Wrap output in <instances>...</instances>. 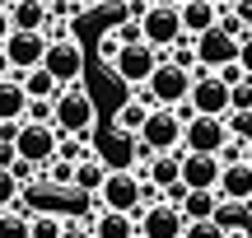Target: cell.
I'll return each mask as SVG.
<instances>
[{
    "instance_id": "obj_33",
    "label": "cell",
    "mask_w": 252,
    "mask_h": 238,
    "mask_svg": "<svg viewBox=\"0 0 252 238\" xmlns=\"http://www.w3.org/2000/svg\"><path fill=\"white\" fill-rule=\"evenodd\" d=\"M42 37H47V47H56V42H75V37H70V24H65V19H47Z\"/></svg>"
},
{
    "instance_id": "obj_21",
    "label": "cell",
    "mask_w": 252,
    "mask_h": 238,
    "mask_svg": "<svg viewBox=\"0 0 252 238\" xmlns=\"http://www.w3.org/2000/svg\"><path fill=\"white\" fill-rule=\"evenodd\" d=\"M182 182V154H159L150 164V187H159V196L168 192V187Z\"/></svg>"
},
{
    "instance_id": "obj_8",
    "label": "cell",
    "mask_w": 252,
    "mask_h": 238,
    "mask_svg": "<svg viewBox=\"0 0 252 238\" xmlns=\"http://www.w3.org/2000/svg\"><path fill=\"white\" fill-rule=\"evenodd\" d=\"M163 65V56L154 52V47H145V42H135V47H122V56H117V65H112V75H117L122 84H131V89H145L150 84V75Z\"/></svg>"
},
{
    "instance_id": "obj_1",
    "label": "cell",
    "mask_w": 252,
    "mask_h": 238,
    "mask_svg": "<svg viewBox=\"0 0 252 238\" xmlns=\"http://www.w3.org/2000/svg\"><path fill=\"white\" fill-rule=\"evenodd\" d=\"M135 98L145 103V108H168V112H178L182 103L191 98V75L187 70H178L173 61H163L159 70L150 75V84H145Z\"/></svg>"
},
{
    "instance_id": "obj_22",
    "label": "cell",
    "mask_w": 252,
    "mask_h": 238,
    "mask_svg": "<svg viewBox=\"0 0 252 238\" xmlns=\"http://www.w3.org/2000/svg\"><path fill=\"white\" fill-rule=\"evenodd\" d=\"M215 210H220V196L215 192H191L187 201H182V220H187V224H210Z\"/></svg>"
},
{
    "instance_id": "obj_39",
    "label": "cell",
    "mask_w": 252,
    "mask_h": 238,
    "mask_svg": "<svg viewBox=\"0 0 252 238\" xmlns=\"http://www.w3.org/2000/svg\"><path fill=\"white\" fill-rule=\"evenodd\" d=\"M9 33H14V24H9V9H5V5H0V47H5V42H9Z\"/></svg>"
},
{
    "instance_id": "obj_40",
    "label": "cell",
    "mask_w": 252,
    "mask_h": 238,
    "mask_svg": "<svg viewBox=\"0 0 252 238\" xmlns=\"http://www.w3.org/2000/svg\"><path fill=\"white\" fill-rule=\"evenodd\" d=\"M61 238H94V234L84 229V224H65V234H61Z\"/></svg>"
},
{
    "instance_id": "obj_18",
    "label": "cell",
    "mask_w": 252,
    "mask_h": 238,
    "mask_svg": "<svg viewBox=\"0 0 252 238\" xmlns=\"http://www.w3.org/2000/svg\"><path fill=\"white\" fill-rule=\"evenodd\" d=\"M220 201H238V206H252V164H238V168H224L220 178Z\"/></svg>"
},
{
    "instance_id": "obj_31",
    "label": "cell",
    "mask_w": 252,
    "mask_h": 238,
    "mask_svg": "<svg viewBox=\"0 0 252 238\" xmlns=\"http://www.w3.org/2000/svg\"><path fill=\"white\" fill-rule=\"evenodd\" d=\"M0 238H28V215L5 210V215H0Z\"/></svg>"
},
{
    "instance_id": "obj_30",
    "label": "cell",
    "mask_w": 252,
    "mask_h": 238,
    "mask_svg": "<svg viewBox=\"0 0 252 238\" xmlns=\"http://www.w3.org/2000/svg\"><path fill=\"white\" fill-rule=\"evenodd\" d=\"M220 164H224V168H238V164H252V145H248V140H234V136H229V145L220 149Z\"/></svg>"
},
{
    "instance_id": "obj_5",
    "label": "cell",
    "mask_w": 252,
    "mask_h": 238,
    "mask_svg": "<svg viewBox=\"0 0 252 238\" xmlns=\"http://www.w3.org/2000/svg\"><path fill=\"white\" fill-rule=\"evenodd\" d=\"M61 131L56 126H19V140H14V149H19V164H28V168H47L56 159V149H61Z\"/></svg>"
},
{
    "instance_id": "obj_9",
    "label": "cell",
    "mask_w": 252,
    "mask_h": 238,
    "mask_svg": "<svg viewBox=\"0 0 252 238\" xmlns=\"http://www.w3.org/2000/svg\"><path fill=\"white\" fill-rule=\"evenodd\" d=\"M140 140L154 149V154H182V121H178V112L154 108L150 121H145V131H140Z\"/></svg>"
},
{
    "instance_id": "obj_37",
    "label": "cell",
    "mask_w": 252,
    "mask_h": 238,
    "mask_svg": "<svg viewBox=\"0 0 252 238\" xmlns=\"http://www.w3.org/2000/svg\"><path fill=\"white\" fill-rule=\"evenodd\" d=\"M238 65H243V75L252 80V33L243 37V47H238Z\"/></svg>"
},
{
    "instance_id": "obj_38",
    "label": "cell",
    "mask_w": 252,
    "mask_h": 238,
    "mask_svg": "<svg viewBox=\"0 0 252 238\" xmlns=\"http://www.w3.org/2000/svg\"><path fill=\"white\" fill-rule=\"evenodd\" d=\"M0 168H5V173H14V168H19V149L14 145H0Z\"/></svg>"
},
{
    "instance_id": "obj_41",
    "label": "cell",
    "mask_w": 252,
    "mask_h": 238,
    "mask_svg": "<svg viewBox=\"0 0 252 238\" xmlns=\"http://www.w3.org/2000/svg\"><path fill=\"white\" fill-rule=\"evenodd\" d=\"M238 19H243V28L252 33V5H238Z\"/></svg>"
},
{
    "instance_id": "obj_10",
    "label": "cell",
    "mask_w": 252,
    "mask_h": 238,
    "mask_svg": "<svg viewBox=\"0 0 252 238\" xmlns=\"http://www.w3.org/2000/svg\"><path fill=\"white\" fill-rule=\"evenodd\" d=\"M0 52L9 56L14 75L24 80L28 70H42V61H47V37L42 33H9V42L0 47Z\"/></svg>"
},
{
    "instance_id": "obj_25",
    "label": "cell",
    "mask_w": 252,
    "mask_h": 238,
    "mask_svg": "<svg viewBox=\"0 0 252 238\" xmlns=\"http://www.w3.org/2000/svg\"><path fill=\"white\" fill-rule=\"evenodd\" d=\"M108 173H112V168L103 164V154H94V159H84V164L75 168V187H80V192H103Z\"/></svg>"
},
{
    "instance_id": "obj_4",
    "label": "cell",
    "mask_w": 252,
    "mask_h": 238,
    "mask_svg": "<svg viewBox=\"0 0 252 238\" xmlns=\"http://www.w3.org/2000/svg\"><path fill=\"white\" fill-rule=\"evenodd\" d=\"M140 37H145V47L168 56L173 47L187 37L182 33V5H150V14L140 19Z\"/></svg>"
},
{
    "instance_id": "obj_36",
    "label": "cell",
    "mask_w": 252,
    "mask_h": 238,
    "mask_svg": "<svg viewBox=\"0 0 252 238\" xmlns=\"http://www.w3.org/2000/svg\"><path fill=\"white\" fill-rule=\"evenodd\" d=\"M112 33L122 37V47H135V42H145V37H140V24H117Z\"/></svg>"
},
{
    "instance_id": "obj_12",
    "label": "cell",
    "mask_w": 252,
    "mask_h": 238,
    "mask_svg": "<svg viewBox=\"0 0 252 238\" xmlns=\"http://www.w3.org/2000/svg\"><path fill=\"white\" fill-rule=\"evenodd\" d=\"M238 47H243V42H234L229 33L210 28L206 37H196V61H201V70H206V75H220L224 65L238 61Z\"/></svg>"
},
{
    "instance_id": "obj_35",
    "label": "cell",
    "mask_w": 252,
    "mask_h": 238,
    "mask_svg": "<svg viewBox=\"0 0 252 238\" xmlns=\"http://www.w3.org/2000/svg\"><path fill=\"white\" fill-rule=\"evenodd\" d=\"M182 238H229L224 229H220V224H187V234Z\"/></svg>"
},
{
    "instance_id": "obj_20",
    "label": "cell",
    "mask_w": 252,
    "mask_h": 238,
    "mask_svg": "<svg viewBox=\"0 0 252 238\" xmlns=\"http://www.w3.org/2000/svg\"><path fill=\"white\" fill-rule=\"evenodd\" d=\"M89 234L94 238H140V224L131 215H117V210H98L89 220Z\"/></svg>"
},
{
    "instance_id": "obj_42",
    "label": "cell",
    "mask_w": 252,
    "mask_h": 238,
    "mask_svg": "<svg viewBox=\"0 0 252 238\" xmlns=\"http://www.w3.org/2000/svg\"><path fill=\"white\" fill-rule=\"evenodd\" d=\"M229 238H252V229H243V234H229Z\"/></svg>"
},
{
    "instance_id": "obj_2",
    "label": "cell",
    "mask_w": 252,
    "mask_h": 238,
    "mask_svg": "<svg viewBox=\"0 0 252 238\" xmlns=\"http://www.w3.org/2000/svg\"><path fill=\"white\" fill-rule=\"evenodd\" d=\"M94 121H98V108H94V93L89 89H61L56 93V131H61L65 140H84L94 131Z\"/></svg>"
},
{
    "instance_id": "obj_7",
    "label": "cell",
    "mask_w": 252,
    "mask_h": 238,
    "mask_svg": "<svg viewBox=\"0 0 252 238\" xmlns=\"http://www.w3.org/2000/svg\"><path fill=\"white\" fill-rule=\"evenodd\" d=\"M191 112L196 117H220L224 121L229 117V84L220 80V75H206V70H196L191 75Z\"/></svg>"
},
{
    "instance_id": "obj_32",
    "label": "cell",
    "mask_w": 252,
    "mask_h": 238,
    "mask_svg": "<svg viewBox=\"0 0 252 238\" xmlns=\"http://www.w3.org/2000/svg\"><path fill=\"white\" fill-rule=\"evenodd\" d=\"M224 126H229V136H234V140H248V145H252V112H229Z\"/></svg>"
},
{
    "instance_id": "obj_26",
    "label": "cell",
    "mask_w": 252,
    "mask_h": 238,
    "mask_svg": "<svg viewBox=\"0 0 252 238\" xmlns=\"http://www.w3.org/2000/svg\"><path fill=\"white\" fill-rule=\"evenodd\" d=\"M61 234H65V220L52 215V210H42V215L28 220V238H61Z\"/></svg>"
},
{
    "instance_id": "obj_15",
    "label": "cell",
    "mask_w": 252,
    "mask_h": 238,
    "mask_svg": "<svg viewBox=\"0 0 252 238\" xmlns=\"http://www.w3.org/2000/svg\"><path fill=\"white\" fill-rule=\"evenodd\" d=\"M215 24H220V5L215 0H187V5H182V33H187L191 42L206 37Z\"/></svg>"
},
{
    "instance_id": "obj_3",
    "label": "cell",
    "mask_w": 252,
    "mask_h": 238,
    "mask_svg": "<svg viewBox=\"0 0 252 238\" xmlns=\"http://www.w3.org/2000/svg\"><path fill=\"white\" fill-rule=\"evenodd\" d=\"M145 192H150V182H140L131 168H112L103 192H98V201H103V210H117V215L140 220V215L150 210V206H145Z\"/></svg>"
},
{
    "instance_id": "obj_13",
    "label": "cell",
    "mask_w": 252,
    "mask_h": 238,
    "mask_svg": "<svg viewBox=\"0 0 252 238\" xmlns=\"http://www.w3.org/2000/svg\"><path fill=\"white\" fill-rule=\"evenodd\" d=\"M135 224H140V238H182V234H187L182 210H178V206H168V201L150 206V210H145Z\"/></svg>"
},
{
    "instance_id": "obj_17",
    "label": "cell",
    "mask_w": 252,
    "mask_h": 238,
    "mask_svg": "<svg viewBox=\"0 0 252 238\" xmlns=\"http://www.w3.org/2000/svg\"><path fill=\"white\" fill-rule=\"evenodd\" d=\"M150 112H154V108H145V103L131 93V98H126L122 108L112 112V131H117V136H131V140H140L145 121H150Z\"/></svg>"
},
{
    "instance_id": "obj_24",
    "label": "cell",
    "mask_w": 252,
    "mask_h": 238,
    "mask_svg": "<svg viewBox=\"0 0 252 238\" xmlns=\"http://www.w3.org/2000/svg\"><path fill=\"white\" fill-rule=\"evenodd\" d=\"M19 84H24L28 103H56V93H61V84H56V80H52L47 70H28V75H24Z\"/></svg>"
},
{
    "instance_id": "obj_29",
    "label": "cell",
    "mask_w": 252,
    "mask_h": 238,
    "mask_svg": "<svg viewBox=\"0 0 252 238\" xmlns=\"http://www.w3.org/2000/svg\"><path fill=\"white\" fill-rule=\"evenodd\" d=\"M220 33H229V37H234V42H243V37H248V28H243V19H238V5H220Z\"/></svg>"
},
{
    "instance_id": "obj_23",
    "label": "cell",
    "mask_w": 252,
    "mask_h": 238,
    "mask_svg": "<svg viewBox=\"0 0 252 238\" xmlns=\"http://www.w3.org/2000/svg\"><path fill=\"white\" fill-rule=\"evenodd\" d=\"M210 224H220L224 234H243V229H252V206L220 201V210H215V220H210Z\"/></svg>"
},
{
    "instance_id": "obj_14",
    "label": "cell",
    "mask_w": 252,
    "mask_h": 238,
    "mask_svg": "<svg viewBox=\"0 0 252 238\" xmlns=\"http://www.w3.org/2000/svg\"><path fill=\"white\" fill-rule=\"evenodd\" d=\"M224 164L210 154H182V187L187 192H220Z\"/></svg>"
},
{
    "instance_id": "obj_34",
    "label": "cell",
    "mask_w": 252,
    "mask_h": 238,
    "mask_svg": "<svg viewBox=\"0 0 252 238\" xmlns=\"http://www.w3.org/2000/svg\"><path fill=\"white\" fill-rule=\"evenodd\" d=\"M117 56H122V37H117V33H108V37L98 42V61L112 70V65H117Z\"/></svg>"
},
{
    "instance_id": "obj_16",
    "label": "cell",
    "mask_w": 252,
    "mask_h": 238,
    "mask_svg": "<svg viewBox=\"0 0 252 238\" xmlns=\"http://www.w3.org/2000/svg\"><path fill=\"white\" fill-rule=\"evenodd\" d=\"M24 112H28V93L19 84V75L0 80V126H24Z\"/></svg>"
},
{
    "instance_id": "obj_19",
    "label": "cell",
    "mask_w": 252,
    "mask_h": 238,
    "mask_svg": "<svg viewBox=\"0 0 252 238\" xmlns=\"http://www.w3.org/2000/svg\"><path fill=\"white\" fill-rule=\"evenodd\" d=\"M5 9H9V24H14V33H42L47 19H52V9L37 5V0H14V5H5Z\"/></svg>"
},
{
    "instance_id": "obj_27",
    "label": "cell",
    "mask_w": 252,
    "mask_h": 238,
    "mask_svg": "<svg viewBox=\"0 0 252 238\" xmlns=\"http://www.w3.org/2000/svg\"><path fill=\"white\" fill-rule=\"evenodd\" d=\"M42 182H47V187H56V192H70V187H75V164H61V159H52V164H47V173H42Z\"/></svg>"
},
{
    "instance_id": "obj_28",
    "label": "cell",
    "mask_w": 252,
    "mask_h": 238,
    "mask_svg": "<svg viewBox=\"0 0 252 238\" xmlns=\"http://www.w3.org/2000/svg\"><path fill=\"white\" fill-rule=\"evenodd\" d=\"M19 196H24V182H19L14 173H5V168H0V215H5V210H14V206H19Z\"/></svg>"
},
{
    "instance_id": "obj_6",
    "label": "cell",
    "mask_w": 252,
    "mask_h": 238,
    "mask_svg": "<svg viewBox=\"0 0 252 238\" xmlns=\"http://www.w3.org/2000/svg\"><path fill=\"white\" fill-rule=\"evenodd\" d=\"M229 145V126L220 117H191L182 126V154H210L220 159V149Z\"/></svg>"
},
{
    "instance_id": "obj_11",
    "label": "cell",
    "mask_w": 252,
    "mask_h": 238,
    "mask_svg": "<svg viewBox=\"0 0 252 238\" xmlns=\"http://www.w3.org/2000/svg\"><path fill=\"white\" fill-rule=\"evenodd\" d=\"M42 70L52 75L61 89H75L80 75H84V52H80V42H56V47H47Z\"/></svg>"
}]
</instances>
